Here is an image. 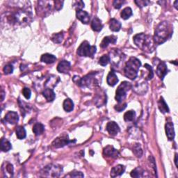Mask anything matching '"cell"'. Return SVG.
Segmentation results:
<instances>
[{"mask_svg": "<svg viewBox=\"0 0 178 178\" xmlns=\"http://www.w3.org/2000/svg\"><path fill=\"white\" fill-rule=\"evenodd\" d=\"M172 28L168 22H162L156 28L154 36V41L158 44H162L171 37Z\"/></svg>", "mask_w": 178, "mask_h": 178, "instance_id": "6da1fadb", "label": "cell"}, {"mask_svg": "<svg viewBox=\"0 0 178 178\" xmlns=\"http://www.w3.org/2000/svg\"><path fill=\"white\" fill-rule=\"evenodd\" d=\"M134 43L138 47L144 52H152L154 50L153 40L151 36L145 34V33H138L134 36Z\"/></svg>", "mask_w": 178, "mask_h": 178, "instance_id": "7a4b0ae2", "label": "cell"}, {"mask_svg": "<svg viewBox=\"0 0 178 178\" xmlns=\"http://www.w3.org/2000/svg\"><path fill=\"white\" fill-rule=\"evenodd\" d=\"M141 66V62L140 60L136 57H131L124 68L125 75L131 80L135 79Z\"/></svg>", "mask_w": 178, "mask_h": 178, "instance_id": "3957f363", "label": "cell"}, {"mask_svg": "<svg viewBox=\"0 0 178 178\" xmlns=\"http://www.w3.org/2000/svg\"><path fill=\"white\" fill-rule=\"evenodd\" d=\"M63 172L62 166L58 164H49L42 170L41 176L47 177H58Z\"/></svg>", "mask_w": 178, "mask_h": 178, "instance_id": "277c9868", "label": "cell"}, {"mask_svg": "<svg viewBox=\"0 0 178 178\" xmlns=\"http://www.w3.org/2000/svg\"><path fill=\"white\" fill-rule=\"evenodd\" d=\"M96 52V47L91 46L90 43L88 41H83L80 44L79 48L77 49V54L80 57H88L93 58Z\"/></svg>", "mask_w": 178, "mask_h": 178, "instance_id": "5b68a950", "label": "cell"}, {"mask_svg": "<svg viewBox=\"0 0 178 178\" xmlns=\"http://www.w3.org/2000/svg\"><path fill=\"white\" fill-rule=\"evenodd\" d=\"M132 84L128 82H123L117 88L116 92V100L118 103H121L127 96V93L132 88Z\"/></svg>", "mask_w": 178, "mask_h": 178, "instance_id": "8992f818", "label": "cell"}, {"mask_svg": "<svg viewBox=\"0 0 178 178\" xmlns=\"http://www.w3.org/2000/svg\"><path fill=\"white\" fill-rule=\"evenodd\" d=\"M54 4V2L47 1H40L38 2V7L39 9L37 10L38 15H41L43 16H46L49 13L50 11H52V4Z\"/></svg>", "mask_w": 178, "mask_h": 178, "instance_id": "52a82bcc", "label": "cell"}, {"mask_svg": "<svg viewBox=\"0 0 178 178\" xmlns=\"http://www.w3.org/2000/svg\"><path fill=\"white\" fill-rule=\"evenodd\" d=\"M70 143H73L72 141H70L68 135H63L58 137L53 141L52 146L56 148H59L68 145Z\"/></svg>", "mask_w": 178, "mask_h": 178, "instance_id": "ba28073f", "label": "cell"}, {"mask_svg": "<svg viewBox=\"0 0 178 178\" xmlns=\"http://www.w3.org/2000/svg\"><path fill=\"white\" fill-rule=\"evenodd\" d=\"M106 129H107L108 134L111 136H116L120 132V127L118 125L113 121L108 122Z\"/></svg>", "mask_w": 178, "mask_h": 178, "instance_id": "9c48e42d", "label": "cell"}, {"mask_svg": "<svg viewBox=\"0 0 178 178\" xmlns=\"http://www.w3.org/2000/svg\"><path fill=\"white\" fill-rule=\"evenodd\" d=\"M76 16L77 18L79 19L83 24H87L90 22V15L86 11L83 10H78L76 12Z\"/></svg>", "mask_w": 178, "mask_h": 178, "instance_id": "30bf717a", "label": "cell"}, {"mask_svg": "<svg viewBox=\"0 0 178 178\" xmlns=\"http://www.w3.org/2000/svg\"><path fill=\"white\" fill-rule=\"evenodd\" d=\"M103 153L107 157H110L112 158H118L120 156V153L118 150L111 146H107V147H105L104 150H103Z\"/></svg>", "mask_w": 178, "mask_h": 178, "instance_id": "8fae6325", "label": "cell"}, {"mask_svg": "<svg viewBox=\"0 0 178 178\" xmlns=\"http://www.w3.org/2000/svg\"><path fill=\"white\" fill-rule=\"evenodd\" d=\"M5 121L11 125H15L19 121L18 114L15 111H9L6 114Z\"/></svg>", "mask_w": 178, "mask_h": 178, "instance_id": "7c38bea8", "label": "cell"}, {"mask_svg": "<svg viewBox=\"0 0 178 178\" xmlns=\"http://www.w3.org/2000/svg\"><path fill=\"white\" fill-rule=\"evenodd\" d=\"M166 133V136L168 137L169 141L173 140L175 138V130H174V125L173 123L171 122H167L165 125Z\"/></svg>", "mask_w": 178, "mask_h": 178, "instance_id": "4fadbf2b", "label": "cell"}, {"mask_svg": "<svg viewBox=\"0 0 178 178\" xmlns=\"http://www.w3.org/2000/svg\"><path fill=\"white\" fill-rule=\"evenodd\" d=\"M167 72H168V69H167L166 63L164 62H160L157 68V74L158 75V77L161 80H163Z\"/></svg>", "mask_w": 178, "mask_h": 178, "instance_id": "5bb4252c", "label": "cell"}, {"mask_svg": "<svg viewBox=\"0 0 178 178\" xmlns=\"http://www.w3.org/2000/svg\"><path fill=\"white\" fill-rule=\"evenodd\" d=\"M70 70V63L67 61H62L58 64L57 70L61 73H68Z\"/></svg>", "mask_w": 178, "mask_h": 178, "instance_id": "9a60e30c", "label": "cell"}, {"mask_svg": "<svg viewBox=\"0 0 178 178\" xmlns=\"http://www.w3.org/2000/svg\"><path fill=\"white\" fill-rule=\"evenodd\" d=\"M117 41V37L115 36H106L102 41L101 44H100V47L102 48H106L107 47L108 44L109 43H112V44H115Z\"/></svg>", "mask_w": 178, "mask_h": 178, "instance_id": "2e32d148", "label": "cell"}, {"mask_svg": "<svg viewBox=\"0 0 178 178\" xmlns=\"http://www.w3.org/2000/svg\"><path fill=\"white\" fill-rule=\"evenodd\" d=\"M125 167L123 165L119 164V165L114 166L111 171V176L112 177H116L117 176H120L125 172Z\"/></svg>", "mask_w": 178, "mask_h": 178, "instance_id": "e0dca14e", "label": "cell"}, {"mask_svg": "<svg viewBox=\"0 0 178 178\" xmlns=\"http://www.w3.org/2000/svg\"><path fill=\"white\" fill-rule=\"evenodd\" d=\"M91 28L95 32H100L103 28L102 21L97 17L94 18L91 22Z\"/></svg>", "mask_w": 178, "mask_h": 178, "instance_id": "ac0fdd59", "label": "cell"}, {"mask_svg": "<svg viewBox=\"0 0 178 178\" xmlns=\"http://www.w3.org/2000/svg\"><path fill=\"white\" fill-rule=\"evenodd\" d=\"M43 96L45 97V99L47 102L54 101L56 97L54 92L53 91V90L51 88L44 89L43 92Z\"/></svg>", "mask_w": 178, "mask_h": 178, "instance_id": "d6986e66", "label": "cell"}, {"mask_svg": "<svg viewBox=\"0 0 178 178\" xmlns=\"http://www.w3.org/2000/svg\"><path fill=\"white\" fill-rule=\"evenodd\" d=\"M107 82L108 84L111 86H114L118 82V78L115 74V72H110L108 73L107 78Z\"/></svg>", "mask_w": 178, "mask_h": 178, "instance_id": "ffe728a7", "label": "cell"}, {"mask_svg": "<svg viewBox=\"0 0 178 178\" xmlns=\"http://www.w3.org/2000/svg\"><path fill=\"white\" fill-rule=\"evenodd\" d=\"M40 61L43 63L51 64L54 63L55 61H57V57H56L55 56L50 54H44L41 57Z\"/></svg>", "mask_w": 178, "mask_h": 178, "instance_id": "44dd1931", "label": "cell"}, {"mask_svg": "<svg viewBox=\"0 0 178 178\" xmlns=\"http://www.w3.org/2000/svg\"><path fill=\"white\" fill-rule=\"evenodd\" d=\"M109 28L112 32H118L121 28V23L116 19H111L109 22Z\"/></svg>", "mask_w": 178, "mask_h": 178, "instance_id": "7402d4cb", "label": "cell"}, {"mask_svg": "<svg viewBox=\"0 0 178 178\" xmlns=\"http://www.w3.org/2000/svg\"><path fill=\"white\" fill-rule=\"evenodd\" d=\"M158 107L161 113H165L169 112V108H168V105H167L165 100H163V97H160L159 100Z\"/></svg>", "mask_w": 178, "mask_h": 178, "instance_id": "603a6c76", "label": "cell"}, {"mask_svg": "<svg viewBox=\"0 0 178 178\" xmlns=\"http://www.w3.org/2000/svg\"><path fill=\"white\" fill-rule=\"evenodd\" d=\"M63 108L67 112H70L74 108V103L70 99H66L63 102Z\"/></svg>", "mask_w": 178, "mask_h": 178, "instance_id": "cb8c5ba5", "label": "cell"}, {"mask_svg": "<svg viewBox=\"0 0 178 178\" xmlns=\"http://www.w3.org/2000/svg\"><path fill=\"white\" fill-rule=\"evenodd\" d=\"M44 130V125L42 123H36L34 125V126L33 127V132L35 134L36 136L40 135L41 134H43Z\"/></svg>", "mask_w": 178, "mask_h": 178, "instance_id": "d4e9b609", "label": "cell"}, {"mask_svg": "<svg viewBox=\"0 0 178 178\" xmlns=\"http://www.w3.org/2000/svg\"><path fill=\"white\" fill-rule=\"evenodd\" d=\"M12 146L7 139L2 138L1 141V149L3 152H8L11 149Z\"/></svg>", "mask_w": 178, "mask_h": 178, "instance_id": "484cf974", "label": "cell"}, {"mask_svg": "<svg viewBox=\"0 0 178 178\" xmlns=\"http://www.w3.org/2000/svg\"><path fill=\"white\" fill-rule=\"evenodd\" d=\"M132 15V8L129 7L125 8L122 11V12L121 13V18L123 19H129Z\"/></svg>", "mask_w": 178, "mask_h": 178, "instance_id": "4316f807", "label": "cell"}, {"mask_svg": "<svg viewBox=\"0 0 178 178\" xmlns=\"http://www.w3.org/2000/svg\"><path fill=\"white\" fill-rule=\"evenodd\" d=\"M16 133V136L19 139H24L25 137H26V130H25L24 128L23 127H18L15 131Z\"/></svg>", "mask_w": 178, "mask_h": 178, "instance_id": "83f0119b", "label": "cell"}, {"mask_svg": "<svg viewBox=\"0 0 178 178\" xmlns=\"http://www.w3.org/2000/svg\"><path fill=\"white\" fill-rule=\"evenodd\" d=\"M136 113L134 111L130 110L124 114V120L126 122L133 121L135 118Z\"/></svg>", "mask_w": 178, "mask_h": 178, "instance_id": "f1b7e54d", "label": "cell"}, {"mask_svg": "<svg viewBox=\"0 0 178 178\" xmlns=\"http://www.w3.org/2000/svg\"><path fill=\"white\" fill-rule=\"evenodd\" d=\"M132 151L134 152V154L138 158H141L142 155H143V150H142L141 145L139 143H136L135 145H134Z\"/></svg>", "mask_w": 178, "mask_h": 178, "instance_id": "f546056e", "label": "cell"}, {"mask_svg": "<svg viewBox=\"0 0 178 178\" xmlns=\"http://www.w3.org/2000/svg\"><path fill=\"white\" fill-rule=\"evenodd\" d=\"M63 39V32L57 33L52 36V40L54 43H60L62 42Z\"/></svg>", "mask_w": 178, "mask_h": 178, "instance_id": "4dcf8cb0", "label": "cell"}, {"mask_svg": "<svg viewBox=\"0 0 178 178\" xmlns=\"http://www.w3.org/2000/svg\"><path fill=\"white\" fill-rule=\"evenodd\" d=\"M143 170L141 168H136L131 172V176L132 177H141L143 175Z\"/></svg>", "mask_w": 178, "mask_h": 178, "instance_id": "1f68e13d", "label": "cell"}, {"mask_svg": "<svg viewBox=\"0 0 178 178\" xmlns=\"http://www.w3.org/2000/svg\"><path fill=\"white\" fill-rule=\"evenodd\" d=\"M110 61V57L108 55H103L102 57H100L99 59V64L102 66H107V64L109 63Z\"/></svg>", "mask_w": 178, "mask_h": 178, "instance_id": "d6a6232c", "label": "cell"}, {"mask_svg": "<svg viewBox=\"0 0 178 178\" xmlns=\"http://www.w3.org/2000/svg\"><path fill=\"white\" fill-rule=\"evenodd\" d=\"M72 6H73L77 11L82 10V8L84 7V3L82 1L74 2L73 4H72Z\"/></svg>", "mask_w": 178, "mask_h": 178, "instance_id": "836d02e7", "label": "cell"}, {"mask_svg": "<svg viewBox=\"0 0 178 178\" xmlns=\"http://www.w3.org/2000/svg\"><path fill=\"white\" fill-rule=\"evenodd\" d=\"M4 72L5 74H11L13 72V67L12 65H10V64H8V65H6L4 67Z\"/></svg>", "mask_w": 178, "mask_h": 178, "instance_id": "e575fe53", "label": "cell"}, {"mask_svg": "<svg viewBox=\"0 0 178 178\" xmlns=\"http://www.w3.org/2000/svg\"><path fill=\"white\" fill-rule=\"evenodd\" d=\"M135 3L137 4L138 7H144L150 4V2L147 1V0H136Z\"/></svg>", "mask_w": 178, "mask_h": 178, "instance_id": "d590c367", "label": "cell"}, {"mask_svg": "<svg viewBox=\"0 0 178 178\" xmlns=\"http://www.w3.org/2000/svg\"><path fill=\"white\" fill-rule=\"evenodd\" d=\"M126 107H127L126 103H123V104H122V102H121V103H118V104L116 105L114 108H115V109L117 111H118V112H121V111H123Z\"/></svg>", "mask_w": 178, "mask_h": 178, "instance_id": "8d00e7d4", "label": "cell"}, {"mask_svg": "<svg viewBox=\"0 0 178 178\" xmlns=\"http://www.w3.org/2000/svg\"><path fill=\"white\" fill-rule=\"evenodd\" d=\"M22 94H23L24 97L26 99H29L31 97V95H32V92H31V90L29 88H24L23 90H22Z\"/></svg>", "mask_w": 178, "mask_h": 178, "instance_id": "74e56055", "label": "cell"}, {"mask_svg": "<svg viewBox=\"0 0 178 178\" xmlns=\"http://www.w3.org/2000/svg\"><path fill=\"white\" fill-rule=\"evenodd\" d=\"M124 0H115V1L113 2V4L116 9H119V8H121L122 4H124Z\"/></svg>", "mask_w": 178, "mask_h": 178, "instance_id": "f35d334b", "label": "cell"}, {"mask_svg": "<svg viewBox=\"0 0 178 178\" xmlns=\"http://www.w3.org/2000/svg\"><path fill=\"white\" fill-rule=\"evenodd\" d=\"M144 67L148 70L149 72H150L149 74H148V77H147V79H151L153 77V70H152V67L150 66V65H148V64H145Z\"/></svg>", "mask_w": 178, "mask_h": 178, "instance_id": "ab89813d", "label": "cell"}, {"mask_svg": "<svg viewBox=\"0 0 178 178\" xmlns=\"http://www.w3.org/2000/svg\"><path fill=\"white\" fill-rule=\"evenodd\" d=\"M70 177H83L84 175L82 172L79 171H73L70 173Z\"/></svg>", "mask_w": 178, "mask_h": 178, "instance_id": "60d3db41", "label": "cell"}, {"mask_svg": "<svg viewBox=\"0 0 178 178\" xmlns=\"http://www.w3.org/2000/svg\"><path fill=\"white\" fill-rule=\"evenodd\" d=\"M6 170L7 172H8V173L11 174V175H13V166L12 164L8 163L6 166Z\"/></svg>", "mask_w": 178, "mask_h": 178, "instance_id": "b9f144b4", "label": "cell"}, {"mask_svg": "<svg viewBox=\"0 0 178 178\" xmlns=\"http://www.w3.org/2000/svg\"><path fill=\"white\" fill-rule=\"evenodd\" d=\"M175 163L176 167H177V154H175Z\"/></svg>", "mask_w": 178, "mask_h": 178, "instance_id": "7bdbcfd3", "label": "cell"}, {"mask_svg": "<svg viewBox=\"0 0 178 178\" xmlns=\"http://www.w3.org/2000/svg\"><path fill=\"white\" fill-rule=\"evenodd\" d=\"M1 95H2V101H3V100H4V92L3 91L1 93Z\"/></svg>", "mask_w": 178, "mask_h": 178, "instance_id": "ee69618b", "label": "cell"}, {"mask_svg": "<svg viewBox=\"0 0 178 178\" xmlns=\"http://www.w3.org/2000/svg\"><path fill=\"white\" fill-rule=\"evenodd\" d=\"M177 4H178V1H175L174 3V6L175 8H176V9H177Z\"/></svg>", "mask_w": 178, "mask_h": 178, "instance_id": "f6af8a7d", "label": "cell"}]
</instances>
